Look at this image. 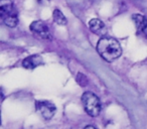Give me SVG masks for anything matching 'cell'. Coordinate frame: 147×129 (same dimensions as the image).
Returning a JSON list of instances; mask_svg holds the SVG:
<instances>
[{"mask_svg":"<svg viewBox=\"0 0 147 129\" xmlns=\"http://www.w3.org/2000/svg\"><path fill=\"white\" fill-rule=\"evenodd\" d=\"M97 51L102 59L113 61L122 55V49L117 39L109 36H102L97 43Z\"/></svg>","mask_w":147,"mask_h":129,"instance_id":"obj_1","label":"cell"},{"mask_svg":"<svg viewBox=\"0 0 147 129\" xmlns=\"http://www.w3.org/2000/svg\"><path fill=\"white\" fill-rule=\"evenodd\" d=\"M0 15L8 27H15L18 24L17 12L11 0H0Z\"/></svg>","mask_w":147,"mask_h":129,"instance_id":"obj_2","label":"cell"},{"mask_svg":"<svg viewBox=\"0 0 147 129\" xmlns=\"http://www.w3.org/2000/svg\"><path fill=\"white\" fill-rule=\"evenodd\" d=\"M82 103L85 111L91 117H97L101 112V102L97 95L92 92H85L82 96Z\"/></svg>","mask_w":147,"mask_h":129,"instance_id":"obj_3","label":"cell"},{"mask_svg":"<svg viewBox=\"0 0 147 129\" xmlns=\"http://www.w3.org/2000/svg\"><path fill=\"white\" fill-rule=\"evenodd\" d=\"M30 30L32 31L34 34L37 36L41 37L45 39H51V32L49 27L47 25V23L43 22L41 20H35L31 22L30 26H29Z\"/></svg>","mask_w":147,"mask_h":129,"instance_id":"obj_4","label":"cell"},{"mask_svg":"<svg viewBox=\"0 0 147 129\" xmlns=\"http://www.w3.org/2000/svg\"><path fill=\"white\" fill-rule=\"evenodd\" d=\"M35 106H36L37 112L40 113V115L45 120L53 118L55 111H57L55 106L49 101H37L35 103Z\"/></svg>","mask_w":147,"mask_h":129,"instance_id":"obj_5","label":"cell"},{"mask_svg":"<svg viewBox=\"0 0 147 129\" xmlns=\"http://www.w3.org/2000/svg\"><path fill=\"white\" fill-rule=\"evenodd\" d=\"M89 28L94 34H97L99 36H105L107 33V28L104 22L98 18H93L89 21Z\"/></svg>","mask_w":147,"mask_h":129,"instance_id":"obj_6","label":"cell"},{"mask_svg":"<svg viewBox=\"0 0 147 129\" xmlns=\"http://www.w3.org/2000/svg\"><path fill=\"white\" fill-rule=\"evenodd\" d=\"M43 61L41 55H29V57H25L22 61V67L25 69H28V70H32L35 69L36 67L42 65Z\"/></svg>","mask_w":147,"mask_h":129,"instance_id":"obj_7","label":"cell"},{"mask_svg":"<svg viewBox=\"0 0 147 129\" xmlns=\"http://www.w3.org/2000/svg\"><path fill=\"white\" fill-rule=\"evenodd\" d=\"M132 20L138 31H143L147 24V19L145 18V16H143L142 14H138V13L132 15Z\"/></svg>","mask_w":147,"mask_h":129,"instance_id":"obj_8","label":"cell"},{"mask_svg":"<svg viewBox=\"0 0 147 129\" xmlns=\"http://www.w3.org/2000/svg\"><path fill=\"white\" fill-rule=\"evenodd\" d=\"M53 21H55L57 24L61 25V26H63L67 23V20L65 18V16L63 15V13L61 12L59 9H55L53 13Z\"/></svg>","mask_w":147,"mask_h":129,"instance_id":"obj_9","label":"cell"},{"mask_svg":"<svg viewBox=\"0 0 147 129\" xmlns=\"http://www.w3.org/2000/svg\"><path fill=\"white\" fill-rule=\"evenodd\" d=\"M143 33H144V35L147 37V24H146V26H145V28L143 29V31H142Z\"/></svg>","mask_w":147,"mask_h":129,"instance_id":"obj_10","label":"cell"}]
</instances>
